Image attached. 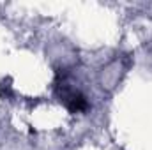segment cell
<instances>
[{
  "instance_id": "cell-1",
  "label": "cell",
  "mask_w": 152,
  "mask_h": 150,
  "mask_svg": "<svg viewBox=\"0 0 152 150\" xmlns=\"http://www.w3.org/2000/svg\"><path fill=\"white\" fill-rule=\"evenodd\" d=\"M58 87V95H60V101L67 106V110L73 113H78V111H85L87 110V99H85V95H81L78 90H71V88H67L64 83H58L57 85Z\"/></svg>"
}]
</instances>
